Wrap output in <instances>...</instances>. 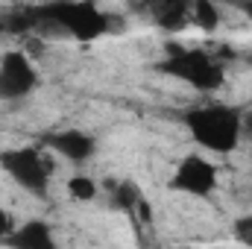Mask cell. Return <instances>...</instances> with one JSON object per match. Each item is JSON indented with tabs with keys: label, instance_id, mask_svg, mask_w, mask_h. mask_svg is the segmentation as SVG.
Segmentation results:
<instances>
[{
	"label": "cell",
	"instance_id": "6da1fadb",
	"mask_svg": "<svg viewBox=\"0 0 252 249\" xmlns=\"http://www.w3.org/2000/svg\"><path fill=\"white\" fill-rule=\"evenodd\" d=\"M185 124H188V132L193 135V141L202 150H211V153H220V156L238 150L241 135L247 129L241 112L235 106H226V103L196 106L193 112H188Z\"/></svg>",
	"mask_w": 252,
	"mask_h": 249
},
{
	"label": "cell",
	"instance_id": "7a4b0ae2",
	"mask_svg": "<svg viewBox=\"0 0 252 249\" xmlns=\"http://www.w3.org/2000/svg\"><path fill=\"white\" fill-rule=\"evenodd\" d=\"M32 18L41 24H56L64 35L79 41H94L109 30V18L97 3H47L35 6Z\"/></svg>",
	"mask_w": 252,
	"mask_h": 249
},
{
	"label": "cell",
	"instance_id": "3957f363",
	"mask_svg": "<svg viewBox=\"0 0 252 249\" xmlns=\"http://www.w3.org/2000/svg\"><path fill=\"white\" fill-rule=\"evenodd\" d=\"M161 67L170 76L182 79L185 85L196 88V91H217L223 85V67H220V62L208 50H202V47L173 44L167 62L161 64Z\"/></svg>",
	"mask_w": 252,
	"mask_h": 249
},
{
	"label": "cell",
	"instance_id": "277c9868",
	"mask_svg": "<svg viewBox=\"0 0 252 249\" xmlns=\"http://www.w3.org/2000/svg\"><path fill=\"white\" fill-rule=\"evenodd\" d=\"M0 167L9 173V179L32 196H47V187L53 179V164L41 150L32 147H15L0 153Z\"/></svg>",
	"mask_w": 252,
	"mask_h": 249
},
{
	"label": "cell",
	"instance_id": "5b68a950",
	"mask_svg": "<svg viewBox=\"0 0 252 249\" xmlns=\"http://www.w3.org/2000/svg\"><path fill=\"white\" fill-rule=\"evenodd\" d=\"M170 187L190 196H211L217 190V164H211L199 153H190L176 164L170 176Z\"/></svg>",
	"mask_w": 252,
	"mask_h": 249
},
{
	"label": "cell",
	"instance_id": "8992f818",
	"mask_svg": "<svg viewBox=\"0 0 252 249\" xmlns=\"http://www.w3.org/2000/svg\"><path fill=\"white\" fill-rule=\"evenodd\" d=\"M35 85H38L35 64L24 50H9L0 56V100H21L32 94Z\"/></svg>",
	"mask_w": 252,
	"mask_h": 249
},
{
	"label": "cell",
	"instance_id": "52a82bcc",
	"mask_svg": "<svg viewBox=\"0 0 252 249\" xmlns=\"http://www.w3.org/2000/svg\"><path fill=\"white\" fill-rule=\"evenodd\" d=\"M50 150L59 153L67 161H73V164H82V161H88L94 156L97 141L82 129H62V132L50 135Z\"/></svg>",
	"mask_w": 252,
	"mask_h": 249
},
{
	"label": "cell",
	"instance_id": "ba28073f",
	"mask_svg": "<svg viewBox=\"0 0 252 249\" xmlns=\"http://www.w3.org/2000/svg\"><path fill=\"white\" fill-rule=\"evenodd\" d=\"M6 247L9 249H59L56 247V238H53V229H50L44 220L21 223V226L6 238Z\"/></svg>",
	"mask_w": 252,
	"mask_h": 249
},
{
	"label": "cell",
	"instance_id": "9c48e42d",
	"mask_svg": "<svg viewBox=\"0 0 252 249\" xmlns=\"http://www.w3.org/2000/svg\"><path fill=\"white\" fill-rule=\"evenodd\" d=\"M156 18L164 30H182L190 21V9L185 3H164V6L156 9Z\"/></svg>",
	"mask_w": 252,
	"mask_h": 249
},
{
	"label": "cell",
	"instance_id": "30bf717a",
	"mask_svg": "<svg viewBox=\"0 0 252 249\" xmlns=\"http://www.w3.org/2000/svg\"><path fill=\"white\" fill-rule=\"evenodd\" d=\"M112 190V205L121 208V211H135L141 205V190L135 182H121V185L109 187Z\"/></svg>",
	"mask_w": 252,
	"mask_h": 249
},
{
	"label": "cell",
	"instance_id": "8fae6325",
	"mask_svg": "<svg viewBox=\"0 0 252 249\" xmlns=\"http://www.w3.org/2000/svg\"><path fill=\"white\" fill-rule=\"evenodd\" d=\"M67 193H70V199H76V202H91V199H97L100 187H97V182H94L91 176L76 173V176L67 179Z\"/></svg>",
	"mask_w": 252,
	"mask_h": 249
},
{
	"label": "cell",
	"instance_id": "7c38bea8",
	"mask_svg": "<svg viewBox=\"0 0 252 249\" xmlns=\"http://www.w3.org/2000/svg\"><path fill=\"white\" fill-rule=\"evenodd\" d=\"M190 21L199 27V30H214L217 24H220V9L214 6V3H208V0H196L193 6H190Z\"/></svg>",
	"mask_w": 252,
	"mask_h": 249
},
{
	"label": "cell",
	"instance_id": "4fadbf2b",
	"mask_svg": "<svg viewBox=\"0 0 252 249\" xmlns=\"http://www.w3.org/2000/svg\"><path fill=\"white\" fill-rule=\"evenodd\" d=\"M232 235H235V241H238V244H244V247L252 249V214H241V217L235 220Z\"/></svg>",
	"mask_w": 252,
	"mask_h": 249
},
{
	"label": "cell",
	"instance_id": "5bb4252c",
	"mask_svg": "<svg viewBox=\"0 0 252 249\" xmlns=\"http://www.w3.org/2000/svg\"><path fill=\"white\" fill-rule=\"evenodd\" d=\"M15 229H18V223H15V217H12V214H9V211H6V208L0 205V241L6 244V238H9V235H12Z\"/></svg>",
	"mask_w": 252,
	"mask_h": 249
},
{
	"label": "cell",
	"instance_id": "9a60e30c",
	"mask_svg": "<svg viewBox=\"0 0 252 249\" xmlns=\"http://www.w3.org/2000/svg\"><path fill=\"white\" fill-rule=\"evenodd\" d=\"M241 9H244V15H247V18H250V21H252V3H244Z\"/></svg>",
	"mask_w": 252,
	"mask_h": 249
},
{
	"label": "cell",
	"instance_id": "2e32d148",
	"mask_svg": "<svg viewBox=\"0 0 252 249\" xmlns=\"http://www.w3.org/2000/svg\"><path fill=\"white\" fill-rule=\"evenodd\" d=\"M244 126H247V132H250V138H252V118H250V121H247Z\"/></svg>",
	"mask_w": 252,
	"mask_h": 249
},
{
	"label": "cell",
	"instance_id": "e0dca14e",
	"mask_svg": "<svg viewBox=\"0 0 252 249\" xmlns=\"http://www.w3.org/2000/svg\"><path fill=\"white\" fill-rule=\"evenodd\" d=\"M3 30H6V24H3V21H0V32H3Z\"/></svg>",
	"mask_w": 252,
	"mask_h": 249
}]
</instances>
